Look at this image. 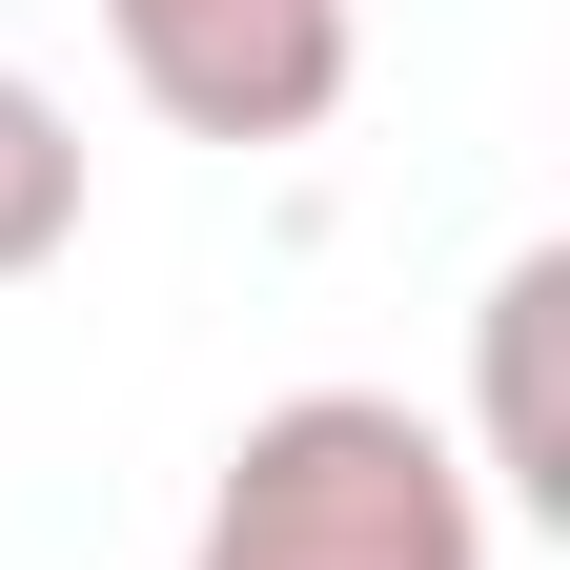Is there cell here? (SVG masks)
Masks as SVG:
<instances>
[{
  "label": "cell",
  "instance_id": "obj_1",
  "mask_svg": "<svg viewBox=\"0 0 570 570\" xmlns=\"http://www.w3.org/2000/svg\"><path fill=\"white\" fill-rule=\"evenodd\" d=\"M184 570H489V489L407 387H285L225 428Z\"/></svg>",
  "mask_w": 570,
  "mask_h": 570
},
{
  "label": "cell",
  "instance_id": "obj_2",
  "mask_svg": "<svg viewBox=\"0 0 570 570\" xmlns=\"http://www.w3.org/2000/svg\"><path fill=\"white\" fill-rule=\"evenodd\" d=\"M102 41L184 142H306L346 102V61H367L346 0H102Z\"/></svg>",
  "mask_w": 570,
  "mask_h": 570
},
{
  "label": "cell",
  "instance_id": "obj_3",
  "mask_svg": "<svg viewBox=\"0 0 570 570\" xmlns=\"http://www.w3.org/2000/svg\"><path fill=\"white\" fill-rule=\"evenodd\" d=\"M61 245H82V102L41 61H0V285H41Z\"/></svg>",
  "mask_w": 570,
  "mask_h": 570
},
{
  "label": "cell",
  "instance_id": "obj_4",
  "mask_svg": "<svg viewBox=\"0 0 570 570\" xmlns=\"http://www.w3.org/2000/svg\"><path fill=\"white\" fill-rule=\"evenodd\" d=\"M550 306H570V265H550V245L489 285V449H469V469H510V510H570V469H550V407H530V346H550Z\"/></svg>",
  "mask_w": 570,
  "mask_h": 570
}]
</instances>
